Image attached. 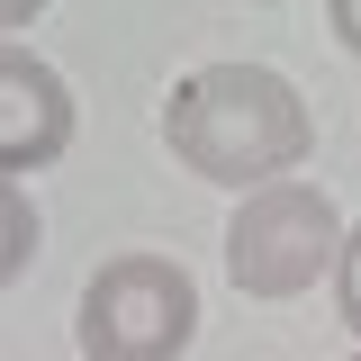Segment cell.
Listing matches in <instances>:
<instances>
[{"mask_svg": "<svg viewBox=\"0 0 361 361\" xmlns=\"http://www.w3.org/2000/svg\"><path fill=\"white\" fill-rule=\"evenodd\" d=\"M54 0H0V37H18V27H37Z\"/></svg>", "mask_w": 361, "mask_h": 361, "instance_id": "cell-8", "label": "cell"}, {"mask_svg": "<svg viewBox=\"0 0 361 361\" xmlns=\"http://www.w3.org/2000/svg\"><path fill=\"white\" fill-rule=\"evenodd\" d=\"M334 244H343V208H334L325 180H298V172L262 180L226 217V280L244 298L280 307V298H307L316 280L334 271Z\"/></svg>", "mask_w": 361, "mask_h": 361, "instance_id": "cell-2", "label": "cell"}, {"mask_svg": "<svg viewBox=\"0 0 361 361\" xmlns=\"http://www.w3.org/2000/svg\"><path fill=\"white\" fill-rule=\"evenodd\" d=\"M325 27H334V45L361 63V0H325Z\"/></svg>", "mask_w": 361, "mask_h": 361, "instance_id": "cell-7", "label": "cell"}, {"mask_svg": "<svg viewBox=\"0 0 361 361\" xmlns=\"http://www.w3.org/2000/svg\"><path fill=\"white\" fill-rule=\"evenodd\" d=\"M353 361H361V353H353Z\"/></svg>", "mask_w": 361, "mask_h": 361, "instance_id": "cell-10", "label": "cell"}, {"mask_svg": "<svg viewBox=\"0 0 361 361\" xmlns=\"http://www.w3.org/2000/svg\"><path fill=\"white\" fill-rule=\"evenodd\" d=\"M37 244H45V217H37V190H27V180H9V172H0V289H9V280H27V262H37Z\"/></svg>", "mask_w": 361, "mask_h": 361, "instance_id": "cell-5", "label": "cell"}, {"mask_svg": "<svg viewBox=\"0 0 361 361\" xmlns=\"http://www.w3.org/2000/svg\"><path fill=\"white\" fill-rule=\"evenodd\" d=\"M63 154H73V82L45 63L37 45L0 37V172L37 180Z\"/></svg>", "mask_w": 361, "mask_h": 361, "instance_id": "cell-4", "label": "cell"}, {"mask_svg": "<svg viewBox=\"0 0 361 361\" xmlns=\"http://www.w3.org/2000/svg\"><path fill=\"white\" fill-rule=\"evenodd\" d=\"M199 334V280L172 253H109L82 280L73 343L82 361H180Z\"/></svg>", "mask_w": 361, "mask_h": 361, "instance_id": "cell-3", "label": "cell"}, {"mask_svg": "<svg viewBox=\"0 0 361 361\" xmlns=\"http://www.w3.org/2000/svg\"><path fill=\"white\" fill-rule=\"evenodd\" d=\"M163 145L180 172L244 199L262 180H289L316 154V118H307V90L280 63H199L163 99Z\"/></svg>", "mask_w": 361, "mask_h": 361, "instance_id": "cell-1", "label": "cell"}, {"mask_svg": "<svg viewBox=\"0 0 361 361\" xmlns=\"http://www.w3.org/2000/svg\"><path fill=\"white\" fill-rule=\"evenodd\" d=\"M325 280H334V316L361 334V217L343 226V244H334V271H325Z\"/></svg>", "mask_w": 361, "mask_h": 361, "instance_id": "cell-6", "label": "cell"}, {"mask_svg": "<svg viewBox=\"0 0 361 361\" xmlns=\"http://www.w3.org/2000/svg\"><path fill=\"white\" fill-rule=\"evenodd\" d=\"M253 9H271V0H253Z\"/></svg>", "mask_w": 361, "mask_h": 361, "instance_id": "cell-9", "label": "cell"}]
</instances>
